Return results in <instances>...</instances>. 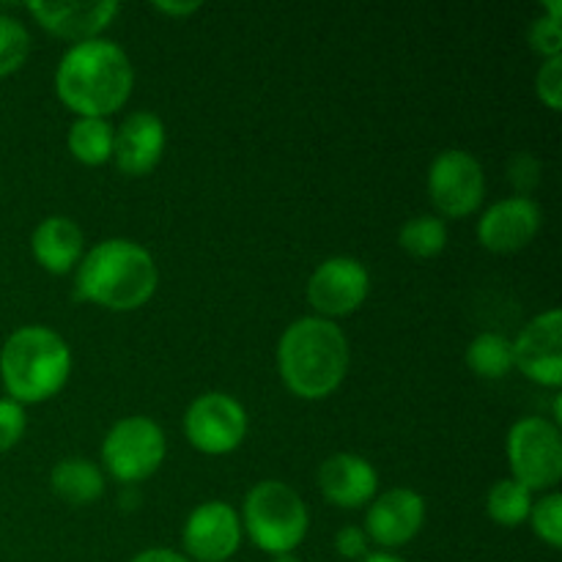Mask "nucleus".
Instances as JSON below:
<instances>
[{
  "label": "nucleus",
  "mask_w": 562,
  "mask_h": 562,
  "mask_svg": "<svg viewBox=\"0 0 562 562\" xmlns=\"http://www.w3.org/2000/svg\"><path fill=\"white\" fill-rule=\"evenodd\" d=\"M165 151V124L157 113L137 110L115 130L113 159L126 176H146Z\"/></svg>",
  "instance_id": "nucleus-15"
},
{
  "label": "nucleus",
  "mask_w": 562,
  "mask_h": 562,
  "mask_svg": "<svg viewBox=\"0 0 562 562\" xmlns=\"http://www.w3.org/2000/svg\"><path fill=\"white\" fill-rule=\"evenodd\" d=\"M532 530L541 541H547L552 549L562 547V494L552 492L532 503L530 510Z\"/></svg>",
  "instance_id": "nucleus-25"
},
{
  "label": "nucleus",
  "mask_w": 562,
  "mask_h": 562,
  "mask_svg": "<svg viewBox=\"0 0 562 562\" xmlns=\"http://www.w3.org/2000/svg\"><path fill=\"white\" fill-rule=\"evenodd\" d=\"M49 483H53V492L69 505H88L104 492L102 470L93 461L77 459V456L58 461L49 472Z\"/></svg>",
  "instance_id": "nucleus-19"
},
{
  "label": "nucleus",
  "mask_w": 562,
  "mask_h": 562,
  "mask_svg": "<svg viewBox=\"0 0 562 562\" xmlns=\"http://www.w3.org/2000/svg\"><path fill=\"white\" fill-rule=\"evenodd\" d=\"M165 434L151 417H124L108 431L102 442V461L121 483L151 477L165 461Z\"/></svg>",
  "instance_id": "nucleus-7"
},
{
  "label": "nucleus",
  "mask_w": 562,
  "mask_h": 562,
  "mask_svg": "<svg viewBox=\"0 0 562 562\" xmlns=\"http://www.w3.org/2000/svg\"><path fill=\"white\" fill-rule=\"evenodd\" d=\"M486 510L497 525L516 527L530 519L532 492L514 477H503L486 494Z\"/></svg>",
  "instance_id": "nucleus-22"
},
{
  "label": "nucleus",
  "mask_w": 562,
  "mask_h": 562,
  "mask_svg": "<svg viewBox=\"0 0 562 562\" xmlns=\"http://www.w3.org/2000/svg\"><path fill=\"white\" fill-rule=\"evenodd\" d=\"M181 541L198 562H228L241 543V521L228 503L212 499L192 510Z\"/></svg>",
  "instance_id": "nucleus-12"
},
{
  "label": "nucleus",
  "mask_w": 562,
  "mask_h": 562,
  "mask_svg": "<svg viewBox=\"0 0 562 562\" xmlns=\"http://www.w3.org/2000/svg\"><path fill=\"white\" fill-rule=\"evenodd\" d=\"M31 53V33L20 20L0 14V77L11 75L25 64Z\"/></svg>",
  "instance_id": "nucleus-24"
},
{
  "label": "nucleus",
  "mask_w": 562,
  "mask_h": 562,
  "mask_svg": "<svg viewBox=\"0 0 562 562\" xmlns=\"http://www.w3.org/2000/svg\"><path fill=\"white\" fill-rule=\"evenodd\" d=\"M184 434L201 453H231L247 434V412L225 393L198 395L184 412Z\"/></svg>",
  "instance_id": "nucleus-9"
},
{
  "label": "nucleus",
  "mask_w": 562,
  "mask_h": 562,
  "mask_svg": "<svg viewBox=\"0 0 562 562\" xmlns=\"http://www.w3.org/2000/svg\"><path fill=\"white\" fill-rule=\"evenodd\" d=\"M305 499L283 481H261L245 497V527L252 543L272 558L291 554L307 536Z\"/></svg>",
  "instance_id": "nucleus-5"
},
{
  "label": "nucleus",
  "mask_w": 562,
  "mask_h": 562,
  "mask_svg": "<svg viewBox=\"0 0 562 562\" xmlns=\"http://www.w3.org/2000/svg\"><path fill=\"white\" fill-rule=\"evenodd\" d=\"M368 291H371V274L366 263L351 256L327 258L307 280V300L322 313V318L349 316L366 302Z\"/></svg>",
  "instance_id": "nucleus-10"
},
{
  "label": "nucleus",
  "mask_w": 562,
  "mask_h": 562,
  "mask_svg": "<svg viewBox=\"0 0 562 562\" xmlns=\"http://www.w3.org/2000/svg\"><path fill=\"white\" fill-rule=\"evenodd\" d=\"M467 366L483 379H503L514 371V340L499 333H481L467 346Z\"/></svg>",
  "instance_id": "nucleus-21"
},
{
  "label": "nucleus",
  "mask_w": 562,
  "mask_h": 562,
  "mask_svg": "<svg viewBox=\"0 0 562 562\" xmlns=\"http://www.w3.org/2000/svg\"><path fill=\"white\" fill-rule=\"evenodd\" d=\"M428 195L445 217H467L486 195V176L475 154L445 148L428 168Z\"/></svg>",
  "instance_id": "nucleus-8"
},
{
  "label": "nucleus",
  "mask_w": 562,
  "mask_h": 562,
  "mask_svg": "<svg viewBox=\"0 0 562 562\" xmlns=\"http://www.w3.org/2000/svg\"><path fill=\"white\" fill-rule=\"evenodd\" d=\"M154 9L157 11H162V14H173V16H179V14H192V11H198L201 9V3H198V0H184V3H162V0H159V3H154Z\"/></svg>",
  "instance_id": "nucleus-32"
},
{
  "label": "nucleus",
  "mask_w": 562,
  "mask_h": 562,
  "mask_svg": "<svg viewBox=\"0 0 562 562\" xmlns=\"http://www.w3.org/2000/svg\"><path fill=\"white\" fill-rule=\"evenodd\" d=\"M508 461L514 481L530 492L554 488L562 477V437L558 423L525 417L508 434Z\"/></svg>",
  "instance_id": "nucleus-6"
},
{
  "label": "nucleus",
  "mask_w": 562,
  "mask_h": 562,
  "mask_svg": "<svg viewBox=\"0 0 562 562\" xmlns=\"http://www.w3.org/2000/svg\"><path fill=\"white\" fill-rule=\"evenodd\" d=\"M322 494L338 508H360L371 503L379 488V475L368 459L357 453H335L318 470Z\"/></svg>",
  "instance_id": "nucleus-17"
},
{
  "label": "nucleus",
  "mask_w": 562,
  "mask_h": 562,
  "mask_svg": "<svg viewBox=\"0 0 562 562\" xmlns=\"http://www.w3.org/2000/svg\"><path fill=\"white\" fill-rule=\"evenodd\" d=\"M278 366L291 393L307 401L327 398L349 371V340L329 318H296L280 338Z\"/></svg>",
  "instance_id": "nucleus-2"
},
{
  "label": "nucleus",
  "mask_w": 562,
  "mask_h": 562,
  "mask_svg": "<svg viewBox=\"0 0 562 562\" xmlns=\"http://www.w3.org/2000/svg\"><path fill=\"white\" fill-rule=\"evenodd\" d=\"M159 272L154 256L132 239H104L82 256L77 296L108 311H135L151 300Z\"/></svg>",
  "instance_id": "nucleus-3"
},
{
  "label": "nucleus",
  "mask_w": 562,
  "mask_h": 562,
  "mask_svg": "<svg viewBox=\"0 0 562 562\" xmlns=\"http://www.w3.org/2000/svg\"><path fill=\"white\" fill-rule=\"evenodd\" d=\"M71 373V351L55 329L27 324L0 349V379L16 404H38L58 393Z\"/></svg>",
  "instance_id": "nucleus-4"
},
{
  "label": "nucleus",
  "mask_w": 562,
  "mask_h": 562,
  "mask_svg": "<svg viewBox=\"0 0 562 562\" xmlns=\"http://www.w3.org/2000/svg\"><path fill=\"white\" fill-rule=\"evenodd\" d=\"M508 173H510V181H514L519 190L530 192L532 187L541 181L538 179V176H541V165H538V159L530 157V154H516V157L510 159ZM525 192H521V195H525Z\"/></svg>",
  "instance_id": "nucleus-29"
},
{
  "label": "nucleus",
  "mask_w": 562,
  "mask_h": 562,
  "mask_svg": "<svg viewBox=\"0 0 562 562\" xmlns=\"http://www.w3.org/2000/svg\"><path fill=\"white\" fill-rule=\"evenodd\" d=\"M31 250L47 272L66 274L82 256L80 225L64 214L44 217L31 236Z\"/></svg>",
  "instance_id": "nucleus-18"
},
{
  "label": "nucleus",
  "mask_w": 562,
  "mask_h": 562,
  "mask_svg": "<svg viewBox=\"0 0 562 562\" xmlns=\"http://www.w3.org/2000/svg\"><path fill=\"white\" fill-rule=\"evenodd\" d=\"M130 562H190V560L179 552H170V549H146V552H140Z\"/></svg>",
  "instance_id": "nucleus-31"
},
{
  "label": "nucleus",
  "mask_w": 562,
  "mask_h": 562,
  "mask_svg": "<svg viewBox=\"0 0 562 562\" xmlns=\"http://www.w3.org/2000/svg\"><path fill=\"white\" fill-rule=\"evenodd\" d=\"M514 366L547 387L562 384V313L558 307L532 318L514 340Z\"/></svg>",
  "instance_id": "nucleus-11"
},
{
  "label": "nucleus",
  "mask_w": 562,
  "mask_h": 562,
  "mask_svg": "<svg viewBox=\"0 0 562 562\" xmlns=\"http://www.w3.org/2000/svg\"><path fill=\"white\" fill-rule=\"evenodd\" d=\"M360 562H404V560L395 558V554H390V552H368Z\"/></svg>",
  "instance_id": "nucleus-33"
},
{
  "label": "nucleus",
  "mask_w": 562,
  "mask_h": 562,
  "mask_svg": "<svg viewBox=\"0 0 562 562\" xmlns=\"http://www.w3.org/2000/svg\"><path fill=\"white\" fill-rule=\"evenodd\" d=\"M25 434V409L11 398H0V453L11 450Z\"/></svg>",
  "instance_id": "nucleus-28"
},
{
  "label": "nucleus",
  "mask_w": 562,
  "mask_h": 562,
  "mask_svg": "<svg viewBox=\"0 0 562 562\" xmlns=\"http://www.w3.org/2000/svg\"><path fill=\"white\" fill-rule=\"evenodd\" d=\"M335 549H338L340 558L346 560H362L368 554V536L360 527L349 525L344 530H338L335 536Z\"/></svg>",
  "instance_id": "nucleus-30"
},
{
  "label": "nucleus",
  "mask_w": 562,
  "mask_h": 562,
  "mask_svg": "<svg viewBox=\"0 0 562 562\" xmlns=\"http://www.w3.org/2000/svg\"><path fill=\"white\" fill-rule=\"evenodd\" d=\"M113 137L115 130L108 119L77 115L75 124L69 126V151L80 162L102 165L113 159Z\"/></svg>",
  "instance_id": "nucleus-20"
},
{
  "label": "nucleus",
  "mask_w": 562,
  "mask_h": 562,
  "mask_svg": "<svg viewBox=\"0 0 562 562\" xmlns=\"http://www.w3.org/2000/svg\"><path fill=\"white\" fill-rule=\"evenodd\" d=\"M135 69L113 38H86L71 44L55 71V91L77 115L115 113L130 99Z\"/></svg>",
  "instance_id": "nucleus-1"
},
{
  "label": "nucleus",
  "mask_w": 562,
  "mask_h": 562,
  "mask_svg": "<svg viewBox=\"0 0 562 562\" xmlns=\"http://www.w3.org/2000/svg\"><path fill=\"white\" fill-rule=\"evenodd\" d=\"M27 11L49 33L71 38L77 44L86 42V38H97L110 25V20L119 14V3L115 0H88V3H69V0L66 3L64 0L47 3V0H33V3H27Z\"/></svg>",
  "instance_id": "nucleus-16"
},
{
  "label": "nucleus",
  "mask_w": 562,
  "mask_h": 562,
  "mask_svg": "<svg viewBox=\"0 0 562 562\" xmlns=\"http://www.w3.org/2000/svg\"><path fill=\"white\" fill-rule=\"evenodd\" d=\"M527 36H530L532 49L547 55V58H558L562 53V27L560 20H554V16H538V20H532Z\"/></svg>",
  "instance_id": "nucleus-26"
},
{
  "label": "nucleus",
  "mask_w": 562,
  "mask_h": 562,
  "mask_svg": "<svg viewBox=\"0 0 562 562\" xmlns=\"http://www.w3.org/2000/svg\"><path fill=\"white\" fill-rule=\"evenodd\" d=\"M426 521V499L412 488H390L382 497L373 499L366 516V536L379 547H404L420 532Z\"/></svg>",
  "instance_id": "nucleus-14"
},
{
  "label": "nucleus",
  "mask_w": 562,
  "mask_h": 562,
  "mask_svg": "<svg viewBox=\"0 0 562 562\" xmlns=\"http://www.w3.org/2000/svg\"><path fill=\"white\" fill-rule=\"evenodd\" d=\"M541 206L530 195H510L483 212L477 239L492 252H516L541 231Z\"/></svg>",
  "instance_id": "nucleus-13"
},
{
  "label": "nucleus",
  "mask_w": 562,
  "mask_h": 562,
  "mask_svg": "<svg viewBox=\"0 0 562 562\" xmlns=\"http://www.w3.org/2000/svg\"><path fill=\"white\" fill-rule=\"evenodd\" d=\"M398 241L415 258H434L448 245V225L437 214H417L401 225Z\"/></svg>",
  "instance_id": "nucleus-23"
},
{
  "label": "nucleus",
  "mask_w": 562,
  "mask_h": 562,
  "mask_svg": "<svg viewBox=\"0 0 562 562\" xmlns=\"http://www.w3.org/2000/svg\"><path fill=\"white\" fill-rule=\"evenodd\" d=\"M272 562H302V560H296L294 554H278V558H272Z\"/></svg>",
  "instance_id": "nucleus-34"
},
{
  "label": "nucleus",
  "mask_w": 562,
  "mask_h": 562,
  "mask_svg": "<svg viewBox=\"0 0 562 562\" xmlns=\"http://www.w3.org/2000/svg\"><path fill=\"white\" fill-rule=\"evenodd\" d=\"M536 91L552 110H560L562 104V55L547 58L536 75Z\"/></svg>",
  "instance_id": "nucleus-27"
}]
</instances>
